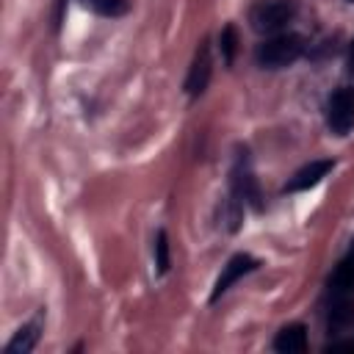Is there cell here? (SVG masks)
I'll return each mask as SVG.
<instances>
[{
    "instance_id": "obj_7",
    "label": "cell",
    "mask_w": 354,
    "mask_h": 354,
    "mask_svg": "<svg viewBox=\"0 0 354 354\" xmlns=\"http://www.w3.org/2000/svg\"><path fill=\"white\" fill-rule=\"evenodd\" d=\"M332 169H335V160H310L307 166H301V169L288 180L285 191H288V194H293V191H307V188L318 185Z\"/></svg>"
},
{
    "instance_id": "obj_15",
    "label": "cell",
    "mask_w": 354,
    "mask_h": 354,
    "mask_svg": "<svg viewBox=\"0 0 354 354\" xmlns=\"http://www.w3.org/2000/svg\"><path fill=\"white\" fill-rule=\"evenodd\" d=\"M346 72H348V77H351V83H354V41H351V47H348V61H346Z\"/></svg>"
},
{
    "instance_id": "obj_2",
    "label": "cell",
    "mask_w": 354,
    "mask_h": 354,
    "mask_svg": "<svg viewBox=\"0 0 354 354\" xmlns=\"http://www.w3.org/2000/svg\"><path fill=\"white\" fill-rule=\"evenodd\" d=\"M296 17V0H257L249 8V22L257 33L274 36Z\"/></svg>"
},
{
    "instance_id": "obj_10",
    "label": "cell",
    "mask_w": 354,
    "mask_h": 354,
    "mask_svg": "<svg viewBox=\"0 0 354 354\" xmlns=\"http://www.w3.org/2000/svg\"><path fill=\"white\" fill-rule=\"evenodd\" d=\"M41 326H39V321H33V324H28V326H22L8 343H6V351L8 354H28V351H33L36 348V343H39V332Z\"/></svg>"
},
{
    "instance_id": "obj_1",
    "label": "cell",
    "mask_w": 354,
    "mask_h": 354,
    "mask_svg": "<svg viewBox=\"0 0 354 354\" xmlns=\"http://www.w3.org/2000/svg\"><path fill=\"white\" fill-rule=\"evenodd\" d=\"M304 53V39L299 33H274L254 50V61L263 69H282L290 66L301 58Z\"/></svg>"
},
{
    "instance_id": "obj_4",
    "label": "cell",
    "mask_w": 354,
    "mask_h": 354,
    "mask_svg": "<svg viewBox=\"0 0 354 354\" xmlns=\"http://www.w3.org/2000/svg\"><path fill=\"white\" fill-rule=\"evenodd\" d=\"M230 185H232V196L235 199H241L243 205H249L254 210L263 207V202H260L263 199L260 196V185H257V180L252 174V166H249V160L243 155L235 158V166L230 171Z\"/></svg>"
},
{
    "instance_id": "obj_6",
    "label": "cell",
    "mask_w": 354,
    "mask_h": 354,
    "mask_svg": "<svg viewBox=\"0 0 354 354\" xmlns=\"http://www.w3.org/2000/svg\"><path fill=\"white\" fill-rule=\"evenodd\" d=\"M254 268H257V260H254L252 254H235V257H230V263L224 266V271L218 274V279H216V285H213L210 301H216L221 293L230 290L232 282H238L243 274H249V271H254Z\"/></svg>"
},
{
    "instance_id": "obj_11",
    "label": "cell",
    "mask_w": 354,
    "mask_h": 354,
    "mask_svg": "<svg viewBox=\"0 0 354 354\" xmlns=\"http://www.w3.org/2000/svg\"><path fill=\"white\" fill-rule=\"evenodd\" d=\"M329 285H332V288H343V290H351V288H354V241H351L346 257L337 263V268H335Z\"/></svg>"
},
{
    "instance_id": "obj_13",
    "label": "cell",
    "mask_w": 354,
    "mask_h": 354,
    "mask_svg": "<svg viewBox=\"0 0 354 354\" xmlns=\"http://www.w3.org/2000/svg\"><path fill=\"white\" fill-rule=\"evenodd\" d=\"M218 47H221V58H224L227 64H232V61H235V50H238V33H235L232 25H224V28H221V33H218Z\"/></svg>"
},
{
    "instance_id": "obj_16",
    "label": "cell",
    "mask_w": 354,
    "mask_h": 354,
    "mask_svg": "<svg viewBox=\"0 0 354 354\" xmlns=\"http://www.w3.org/2000/svg\"><path fill=\"white\" fill-rule=\"evenodd\" d=\"M332 348H346V351H354V340H346V343H332Z\"/></svg>"
},
{
    "instance_id": "obj_14",
    "label": "cell",
    "mask_w": 354,
    "mask_h": 354,
    "mask_svg": "<svg viewBox=\"0 0 354 354\" xmlns=\"http://www.w3.org/2000/svg\"><path fill=\"white\" fill-rule=\"evenodd\" d=\"M155 266H158V274L169 271V238L163 230L155 235Z\"/></svg>"
},
{
    "instance_id": "obj_8",
    "label": "cell",
    "mask_w": 354,
    "mask_h": 354,
    "mask_svg": "<svg viewBox=\"0 0 354 354\" xmlns=\"http://www.w3.org/2000/svg\"><path fill=\"white\" fill-rule=\"evenodd\" d=\"M332 304H329V329L332 332H343L354 324V299L351 290L343 288H332Z\"/></svg>"
},
{
    "instance_id": "obj_12",
    "label": "cell",
    "mask_w": 354,
    "mask_h": 354,
    "mask_svg": "<svg viewBox=\"0 0 354 354\" xmlns=\"http://www.w3.org/2000/svg\"><path fill=\"white\" fill-rule=\"evenodd\" d=\"M80 3L102 17H119L127 11V0H80Z\"/></svg>"
},
{
    "instance_id": "obj_3",
    "label": "cell",
    "mask_w": 354,
    "mask_h": 354,
    "mask_svg": "<svg viewBox=\"0 0 354 354\" xmlns=\"http://www.w3.org/2000/svg\"><path fill=\"white\" fill-rule=\"evenodd\" d=\"M326 127L346 136L354 127V88H335L326 100Z\"/></svg>"
},
{
    "instance_id": "obj_9",
    "label": "cell",
    "mask_w": 354,
    "mask_h": 354,
    "mask_svg": "<svg viewBox=\"0 0 354 354\" xmlns=\"http://www.w3.org/2000/svg\"><path fill=\"white\" fill-rule=\"evenodd\" d=\"M274 348L279 354H301L307 351V329L301 324H288L277 332L274 337Z\"/></svg>"
},
{
    "instance_id": "obj_17",
    "label": "cell",
    "mask_w": 354,
    "mask_h": 354,
    "mask_svg": "<svg viewBox=\"0 0 354 354\" xmlns=\"http://www.w3.org/2000/svg\"><path fill=\"white\" fill-rule=\"evenodd\" d=\"M348 3H354V0H348Z\"/></svg>"
},
{
    "instance_id": "obj_5",
    "label": "cell",
    "mask_w": 354,
    "mask_h": 354,
    "mask_svg": "<svg viewBox=\"0 0 354 354\" xmlns=\"http://www.w3.org/2000/svg\"><path fill=\"white\" fill-rule=\"evenodd\" d=\"M210 75H213V58H210V44L202 41L194 61H191V69H188V77H185V91L191 97H199L207 83H210Z\"/></svg>"
}]
</instances>
